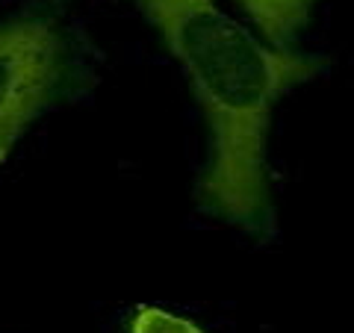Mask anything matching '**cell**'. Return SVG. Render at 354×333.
Instances as JSON below:
<instances>
[{
	"label": "cell",
	"instance_id": "obj_1",
	"mask_svg": "<svg viewBox=\"0 0 354 333\" xmlns=\"http://www.w3.org/2000/svg\"><path fill=\"white\" fill-rule=\"evenodd\" d=\"M183 68L207 121V160L195 183L201 213L254 242L278 236L269 127L290 88L328 71L325 53L269 48L218 0H130Z\"/></svg>",
	"mask_w": 354,
	"mask_h": 333
},
{
	"label": "cell",
	"instance_id": "obj_2",
	"mask_svg": "<svg viewBox=\"0 0 354 333\" xmlns=\"http://www.w3.org/2000/svg\"><path fill=\"white\" fill-rule=\"evenodd\" d=\"M95 83V50L74 21V0H27L0 15V165L39 118Z\"/></svg>",
	"mask_w": 354,
	"mask_h": 333
},
{
	"label": "cell",
	"instance_id": "obj_3",
	"mask_svg": "<svg viewBox=\"0 0 354 333\" xmlns=\"http://www.w3.org/2000/svg\"><path fill=\"white\" fill-rule=\"evenodd\" d=\"M269 48H295L319 0H234Z\"/></svg>",
	"mask_w": 354,
	"mask_h": 333
},
{
	"label": "cell",
	"instance_id": "obj_4",
	"mask_svg": "<svg viewBox=\"0 0 354 333\" xmlns=\"http://www.w3.org/2000/svg\"><path fill=\"white\" fill-rule=\"evenodd\" d=\"M127 330L130 333H204L195 321L169 313L162 307H151V304H139L133 310Z\"/></svg>",
	"mask_w": 354,
	"mask_h": 333
}]
</instances>
